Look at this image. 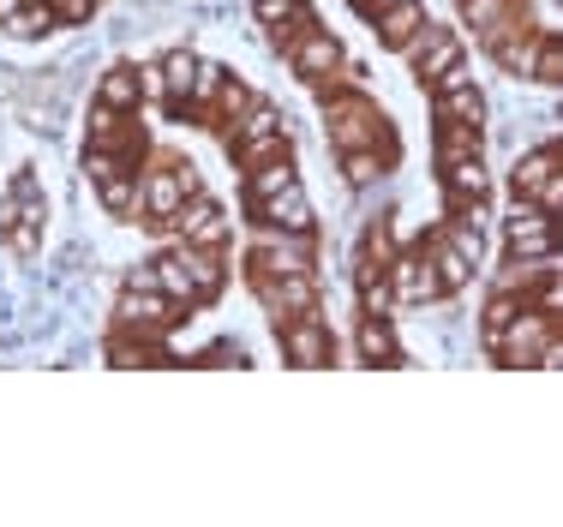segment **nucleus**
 I'll return each instance as SVG.
<instances>
[{"label":"nucleus","mask_w":563,"mask_h":527,"mask_svg":"<svg viewBox=\"0 0 563 527\" xmlns=\"http://www.w3.org/2000/svg\"><path fill=\"white\" fill-rule=\"evenodd\" d=\"M324 102V139H330V151H390L401 156V139H396V127H390V114H384L378 102L366 97V90L347 78V85H336L330 97H318Z\"/></svg>","instance_id":"nucleus-1"},{"label":"nucleus","mask_w":563,"mask_h":527,"mask_svg":"<svg viewBox=\"0 0 563 527\" xmlns=\"http://www.w3.org/2000/svg\"><path fill=\"white\" fill-rule=\"evenodd\" d=\"M282 61H288V73L300 78V85L312 90V97H330V90L347 85V78L360 85V66H347L342 43L324 31V24H306V31L294 36L288 48H282Z\"/></svg>","instance_id":"nucleus-2"},{"label":"nucleus","mask_w":563,"mask_h":527,"mask_svg":"<svg viewBox=\"0 0 563 527\" xmlns=\"http://www.w3.org/2000/svg\"><path fill=\"white\" fill-rule=\"evenodd\" d=\"M180 318H186V312L151 282V264H132V270H126V288H120V300H114V323H109V330H126V336H168Z\"/></svg>","instance_id":"nucleus-3"},{"label":"nucleus","mask_w":563,"mask_h":527,"mask_svg":"<svg viewBox=\"0 0 563 527\" xmlns=\"http://www.w3.org/2000/svg\"><path fill=\"white\" fill-rule=\"evenodd\" d=\"M192 193H205V186H198V174H192L186 156H163L156 168H139V216L151 228H163V234H168L174 210H180Z\"/></svg>","instance_id":"nucleus-4"},{"label":"nucleus","mask_w":563,"mask_h":527,"mask_svg":"<svg viewBox=\"0 0 563 527\" xmlns=\"http://www.w3.org/2000/svg\"><path fill=\"white\" fill-rule=\"evenodd\" d=\"M222 144H228V156H234L240 168H252V162H264V156H294V127L271 102H258L246 120H234V127L222 132Z\"/></svg>","instance_id":"nucleus-5"},{"label":"nucleus","mask_w":563,"mask_h":527,"mask_svg":"<svg viewBox=\"0 0 563 527\" xmlns=\"http://www.w3.org/2000/svg\"><path fill=\"white\" fill-rule=\"evenodd\" d=\"M43 228H48L43 186H36L31 174H19V180H12V193L0 198V234H7L12 259H36V246H43Z\"/></svg>","instance_id":"nucleus-6"},{"label":"nucleus","mask_w":563,"mask_h":527,"mask_svg":"<svg viewBox=\"0 0 563 527\" xmlns=\"http://www.w3.org/2000/svg\"><path fill=\"white\" fill-rule=\"evenodd\" d=\"M426 90H432V120H455V127H486L492 120L486 85L467 73V61H455L450 73H438Z\"/></svg>","instance_id":"nucleus-7"},{"label":"nucleus","mask_w":563,"mask_h":527,"mask_svg":"<svg viewBox=\"0 0 563 527\" xmlns=\"http://www.w3.org/2000/svg\"><path fill=\"white\" fill-rule=\"evenodd\" d=\"M252 294H258L271 330H282V323L300 318V312H318V282H312V270H282V276L252 270Z\"/></svg>","instance_id":"nucleus-8"},{"label":"nucleus","mask_w":563,"mask_h":527,"mask_svg":"<svg viewBox=\"0 0 563 527\" xmlns=\"http://www.w3.org/2000/svg\"><path fill=\"white\" fill-rule=\"evenodd\" d=\"M552 330H558V318H545L540 306H521V312L498 330L492 360H498V366H509V372H528L533 360H540V348H545V336H552Z\"/></svg>","instance_id":"nucleus-9"},{"label":"nucleus","mask_w":563,"mask_h":527,"mask_svg":"<svg viewBox=\"0 0 563 527\" xmlns=\"http://www.w3.org/2000/svg\"><path fill=\"white\" fill-rule=\"evenodd\" d=\"M276 342H282V360H288V366H300V372H324V366H336V342H330L324 312H300V318H288V323L276 330Z\"/></svg>","instance_id":"nucleus-10"},{"label":"nucleus","mask_w":563,"mask_h":527,"mask_svg":"<svg viewBox=\"0 0 563 527\" xmlns=\"http://www.w3.org/2000/svg\"><path fill=\"white\" fill-rule=\"evenodd\" d=\"M168 240H180V246H205V252H228V240H234V222L222 216L217 198L192 193L180 210H174L168 222Z\"/></svg>","instance_id":"nucleus-11"},{"label":"nucleus","mask_w":563,"mask_h":527,"mask_svg":"<svg viewBox=\"0 0 563 527\" xmlns=\"http://www.w3.org/2000/svg\"><path fill=\"white\" fill-rule=\"evenodd\" d=\"M396 54L413 66V78H420V85H432L438 73H450V66L462 61V36H455V31H444V24H432V19H426L420 31H413V36H408V43H401Z\"/></svg>","instance_id":"nucleus-12"},{"label":"nucleus","mask_w":563,"mask_h":527,"mask_svg":"<svg viewBox=\"0 0 563 527\" xmlns=\"http://www.w3.org/2000/svg\"><path fill=\"white\" fill-rule=\"evenodd\" d=\"M504 259H552V216L533 198H516L504 216Z\"/></svg>","instance_id":"nucleus-13"},{"label":"nucleus","mask_w":563,"mask_h":527,"mask_svg":"<svg viewBox=\"0 0 563 527\" xmlns=\"http://www.w3.org/2000/svg\"><path fill=\"white\" fill-rule=\"evenodd\" d=\"M264 270V276H282V270H312V234H282V228H264L252 234L246 252V276Z\"/></svg>","instance_id":"nucleus-14"},{"label":"nucleus","mask_w":563,"mask_h":527,"mask_svg":"<svg viewBox=\"0 0 563 527\" xmlns=\"http://www.w3.org/2000/svg\"><path fill=\"white\" fill-rule=\"evenodd\" d=\"M390 288H396V306H444V294H438V282H432V264H426L420 240H413V246H396Z\"/></svg>","instance_id":"nucleus-15"},{"label":"nucleus","mask_w":563,"mask_h":527,"mask_svg":"<svg viewBox=\"0 0 563 527\" xmlns=\"http://www.w3.org/2000/svg\"><path fill=\"white\" fill-rule=\"evenodd\" d=\"M420 252H426V264H432V282H438V294H444V300L467 294V282L479 276V270L444 240V228H426V234H420Z\"/></svg>","instance_id":"nucleus-16"},{"label":"nucleus","mask_w":563,"mask_h":527,"mask_svg":"<svg viewBox=\"0 0 563 527\" xmlns=\"http://www.w3.org/2000/svg\"><path fill=\"white\" fill-rule=\"evenodd\" d=\"M354 354H360V366H408L401 336H396V318L360 312V323H354Z\"/></svg>","instance_id":"nucleus-17"},{"label":"nucleus","mask_w":563,"mask_h":527,"mask_svg":"<svg viewBox=\"0 0 563 527\" xmlns=\"http://www.w3.org/2000/svg\"><path fill=\"white\" fill-rule=\"evenodd\" d=\"M455 7H462V24L479 36V43H492V36H504L509 24L533 19V0H455Z\"/></svg>","instance_id":"nucleus-18"},{"label":"nucleus","mask_w":563,"mask_h":527,"mask_svg":"<svg viewBox=\"0 0 563 527\" xmlns=\"http://www.w3.org/2000/svg\"><path fill=\"white\" fill-rule=\"evenodd\" d=\"M540 36H545V24H533V19H528V24H509L504 36H492V43H486V54L504 66L509 78H533V61H540Z\"/></svg>","instance_id":"nucleus-19"},{"label":"nucleus","mask_w":563,"mask_h":527,"mask_svg":"<svg viewBox=\"0 0 563 527\" xmlns=\"http://www.w3.org/2000/svg\"><path fill=\"white\" fill-rule=\"evenodd\" d=\"M252 216H258L264 228H282V234H312L318 216H312V198H306V186L294 180L288 193L264 198V205H252Z\"/></svg>","instance_id":"nucleus-20"},{"label":"nucleus","mask_w":563,"mask_h":527,"mask_svg":"<svg viewBox=\"0 0 563 527\" xmlns=\"http://www.w3.org/2000/svg\"><path fill=\"white\" fill-rule=\"evenodd\" d=\"M438 186H444V205H467V198H492V168H486V156L438 162Z\"/></svg>","instance_id":"nucleus-21"},{"label":"nucleus","mask_w":563,"mask_h":527,"mask_svg":"<svg viewBox=\"0 0 563 527\" xmlns=\"http://www.w3.org/2000/svg\"><path fill=\"white\" fill-rule=\"evenodd\" d=\"M109 366L120 372H144V366H174V354L163 348V336H126V330H109Z\"/></svg>","instance_id":"nucleus-22"},{"label":"nucleus","mask_w":563,"mask_h":527,"mask_svg":"<svg viewBox=\"0 0 563 527\" xmlns=\"http://www.w3.org/2000/svg\"><path fill=\"white\" fill-rule=\"evenodd\" d=\"M552 174H558V132H545V139L533 144V151H521V162L509 168V193L533 198L545 180H552Z\"/></svg>","instance_id":"nucleus-23"},{"label":"nucleus","mask_w":563,"mask_h":527,"mask_svg":"<svg viewBox=\"0 0 563 527\" xmlns=\"http://www.w3.org/2000/svg\"><path fill=\"white\" fill-rule=\"evenodd\" d=\"M174 246H180V240H174ZM180 259H186V276H192V288H198V306H217L222 288H228V252L180 246Z\"/></svg>","instance_id":"nucleus-24"},{"label":"nucleus","mask_w":563,"mask_h":527,"mask_svg":"<svg viewBox=\"0 0 563 527\" xmlns=\"http://www.w3.org/2000/svg\"><path fill=\"white\" fill-rule=\"evenodd\" d=\"M294 168H300L294 156H264V162H252V168H240V174H246V180H240V186H246V205H264V198L288 193V186L300 180Z\"/></svg>","instance_id":"nucleus-25"},{"label":"nucleus","mask_w":563,"mask_h":527,"mask_svg":"<svg viewBox=\"0 0 563 527\" xmlns=\"http://www.w3.org/2000/svg\"><path fill=\"white\" fill-rule=\"evenodd\" d=\"M151 282L168 294L174 306H180V312H192V306H198V288H192V276H186V259H180V246H174V240L151 259Z\"/></svg>","instance_id":"nucleus-26"},{"label":"nucleus","mask_w":563,"mask_h":527,"mask_svg":"<svg viewBox=\"0 0 563 527\" xmlns=\"http://www.w3.org/2000/svg\"><path fill=\"white\" fill-rule=\"evenodd\" d=\"M97 102L120 108V114H139V102H144V73H139V66H126V61L102 66V78H97Z\"/></svg>","instance_id":"nucleus-27"},{"label":"nucleus","mask_w":563,"mask_h":527,"mask_svg":"<svg viewBox=\"0 0 563 527\" xmlns=\"http://www.w3.org/2000/svg\"><path fill=\"white\" fill-rule=\"evenodd\" d=\"M486 127H455V120H432V156L438 162H462V156H486Z\"/></svg>","instance_id":"nucleus-28"},{"label":"nucleus","mask_w":563,"mask_h":527,"mask_svg":"<svg viewBox=\"0 0 563 527\" xmlns=\"http://www.w3.org/2000/svg\"><path fill=\"white\" fill-rule=\"evenodd\" d=\"M252 108H258V90H252L246 78L222 73V85L210 90V114H217V132H228V127H234V120H246Z\"/></svg>","instance_id":"nucleus-29"},{"label":"nucleus","mask_w":563,"mask_h":527,"mask_svg":"<svg viewBox=\"0 0 563 527\" xmlns=\"http://www.w3.org/2000/svg\"><path fill=\"white\" fill-rule=\"evenodd\" d=\"M420 24H426V7H420V0H390V7L372 19V31H378L384 48H401L413 31H420Z\"/></svg>","instance_id":"nucleus-30"},{"label":"nucleus","mask_w":563,"mask_h":527,"mask_svg":"<svg viewBox=\"0 0 563 527\" xmlns=\"http://www.w3.org/2000/svg\"><path fill=\"white\" fill-rule=\"evenodd\" d=\"M97 198H102V216L132 222V216H139V168H120L109 180H97Z\"/></svg>","instance_id":"nucleus-31"},{"label":"nucleus","mask_w":563,"mask_h":527,"mask_svg":"<svg viewBox=\"0 0 563 527\" xmlns=\"http://www.w3.org/2000/svg\"><path fill=\"white\" fill-rule=\"evenodd\" d=\"M342 180L354 186V193H366V186H378L384 180V168H396V156L390 151H342Z\"/></svg>","instance_id":"nucleus-32"},{"label":"nucleus","mask_w":563,"mask_h":527,"mask_svg":"<svg viewBox=\"0 0 563 527\" xmlns=\"http://www.w3.org/2000/svg\"><path fill=\"white\" fill-rule=\"evenodd\" d=\"M354 259H372V264H390L396 259V228H390V210H378L366 222V234H360Z\"/></svg>","instance_id":"nucleus-33"},{"label":"nucleus","mask_w":563,"mask_h":527,"mask_svg":"<svg viewBox=\"0 0 563 527\" xmlns=\"http://www.w3.org/2000/svg\"><path fill=\"white\" fill-rule=\"evenodd\" d=\"M444 240H450V246L462 252L474 270H492V246H486V234H479V228H467V222H455V216H450V222H444Z\"/></svg>","instance_id":"nucleus-34"},{"label":"nucleus","mask_w":563,"mask_h":527,"mask_svg":"<svg viewBox=\"0 0 563 527\" xmlns=\"http://www.w3.org/2000/svg\"><path fill=\"white\" fill-rule=\"evenodd\" d=\"M7 31H12V36H24V43L48 36V31H55V12H48V0H24V7L7 19Z\"/></svg>","instance_id":"nucleus-35"},{"label":"nucleus","mask_w":563,"mask_h":527,"mask_svg":"<svg viewBox=\"0 0 563 527\" xmlns=\"http://www.w3.org/2000/svg\"><path fill=\"white\" fill-rule=\"evenodd\" d=\"M533 78H540L545 90H558V85H563V43H558L552 24H545V36H540V61H533Z\"/></svg>","instance_id":"nucleus-36"},{"label":"nucleus","mask_w":563,"mask_h":527,"mask_svg":"<svg viewBox=\"0 0 563 527\" xmlns=\"http://www.w3.org/2000/svg\"><path fill=\"white\" fill-rule=\"evenodd\" d=\"M126 120H132V114H120V108H109V102H90V127H85L90 144H109L114 132L126 127Z\"/></svg>","instance_id":"nucleus-37"},{"label":"nucleus","mask_w":563,"mask_h":527,"mask_svg":"<svg viewBox=\"0 0 563 527\" xmlns=\"http://www.w3.org/2000/svg\"><path fill=\"white\" fill-rule=\"evenodd\" d=\"M48 12H55L60 31H78V24L97 19V0H48Z\"/></svg>","instance_id":"nucleus-38"},{"label":"nucleus","mask_w":563,"mask_h":527,"mask_svg":"<svg viewBox=\"0 0 563 527\" xmlns=\"http://www.w3.org/2000/svg\"><path fill=\"white\" fill-rule=\"evenodd\" d=\"M306 0H252V19L264 24V31H276L282 19H294V12H300Z\"/></svg>","instance_id":"nucleus-39"},{"label":"nucleus","mask_w":563,"mask_h":527,"mask_svg":"<svg viewBox=\"0 0 563 527\" xmlns=\"http://www.w3.org/2000/svg\"><path fill=\"white\" fill-rule=\"evenodd\" d=\"M347 7H354V12H360V19H378V12H384V7H390V0H347Z\"/></svg>","instance_id":"nucleus-40"},{"label":"nucleus","mask_w":563,"mask_h":527,"mask_svg":"<svg viewBox=\"0 0 563 527\" xmlns=\"http://www.w3.org/2000/svg\"><path fill=\"white\" fill-rule=\"evenodd\" d=\"M19 7H24V0H0V24H7L12 12H19Z\"/></svg>","instance_id":"nucleus-41"}]
</instances>
